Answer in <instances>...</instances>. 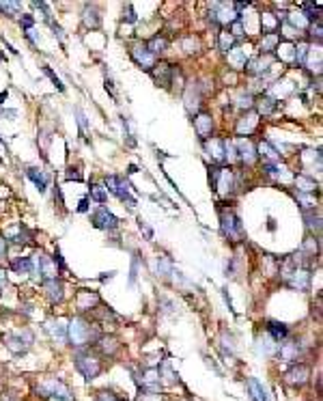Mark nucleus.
Returning a JSON list of instances; mask_svg holds the SVG:
<instances>
[{
    "label": "nucleus",
    "mask_w": 323,
    "mask_h": 401,
    "mask_svg": "<svg viewBox=\"0 0 323 401\" xmlns=\"http://www.w3.org/2000/svg\"><path fill=\"white\" fill-rule=\"evenodd\" d=\"M67 332H69V339L74 345H87L89 341H95L99 339L97 334H93V328L87 320H82V317H74L71 324L67 326Z\"/></svg>",
    "instance_id": "nucleus-1"
},
{
    "label": "nucleus",
    "mask_w": 323,
    "mask_h": 401,
    "mask_svg": "<svg viewBox=\"0 0 323 401\" xmlns=\"http://www.w3.org/2000/svg\"><path fill=\"white\" fill-rule=\"evenodd\" d=\"M106 192H112L114 197H119L123 203H127L130 207H134V205H136V199H134L132 192H130V183L125 181L123 177H117V175H110V177H106Z\"/></svg>",
    "instance_id": "nucleus-2"
},
{
    "label": "nucleus",
    "mask_w": 323,
    "mask_h": 401,
    "mask_svg": "<svg viewBox=\"0 0 323 401\" xmlns=\"http://www.w3.org/2000/svg\"><path fill=\"white\" fill-rule=\"evenodd\" d=\"M220 224H222V233L228 240H239L244 235L242 220L235 212H220Z\"/></svg>",
    "instance_id": "nucleus-3"
},
{
    "label": "nucleus",
    "mask_w": 323,
    "mask_h": 401,
    "mask_svg": "<svg viewBox=\"0 0 323 401\" xmlns=\"http://www.w3.org/2000/svg\"><path fill=\"white\" fill-rule=\"evenodd\" d=\"M285 279L289 283V287H293V289H299V291H306L310 287V272L306 267H293L291 272L285 274Z\"/></svg>",
    "instance_id": "nucleus-4"
},
{
    "label": "nucleus",
    "mask_w": 323,
    "mask_h": 401,
    "mask_svg": "<svg viewBox=\"0 0 323 401\" xmlns=\"http://www.w3.org/2000/svg\"><path fill=\"white\" fill-rule=\"evenodd\" d=\"M76 367L80 369L82 373H84L89 379H93L99 371H101V365H99V361L97 358H93L91 354H84V352H80L78 356H76Z\"/></svg>",
    "instance_id": "nucleus-5"
},
{
    "label": "nucleus",
    "mask_w": 323,
    "mask_h": 401,
    "mask_svg": "<svg viewBox=\"0 0 323 401\" xmlns=\"http://www.w3.org/2000/svg\"><path fill=\"white\" fill-rule=\"evenodd\" d=\"M93 224L97 229H103V231H112L119 227V218L114 216L112 212H108L106 207H99L95 214H93Z\"/></svg>",
    "instance_id": "nucleus-6"
},
{
    "label": "nucleus",
    "mask_w": 323,
    "mask_h": 401,
    "mask_svg": "<svg viewBox=\"0 0 323 401\" xmlns=\"http://www.w3.org/2000/svg\"><path fill=\"white\" fill-rule=\"evenodd\" d=\"M132 58L136 60V65L142 67V69H147L151 71L155 67V56L147 50V44H136L132 48Z\"/></svg>",
    "instance_id": "nucleus-7"
},
{
    "label": "nucleus",
    "mask_w": 323,
    "mask_h": 401,
    "mask_svg": "<svg viewBox=\"0 0 323 401\" xmlns=\"http://www.w3.org/2000/svg\"><path fill=\"white\" fill-rule=\"evenodd\" d=\"M235 145V153H237V158L242 160L244 164H252L254 158H256V149L252 145V140L250 138H239L237 142H233Z\"/></svg>",
    "instance_id": "nucleus-8"
},
{
    "label": "nucleus",
    "mask_w": 323,
    "mask_h": 401,
    "mask_svg": "<svg viewBox=\"0 0 323 401\" xmlns=\"http://www.w3.org/2000/svg\"><path fill=\"white\" fill-rule=\"evenodd\" d=\"M194 125H196V132H199L201 140H205V138H209V136H211L213 121H211V117L207 115V112H201V115L194 119Z\"/></svg>",
    "instance_id": "nucleus-9"
},
{
    "label": "nucleus",
    "mask_w": 323,
    "mask_h": 401,
    "mask_svg": "<svg viewBox=\"0 0 323 401\" xmlns=\"http://www.w3.org/2000/svg\"><path fill=\"white\" fill-rule=\"evenodd\" d=\"M151 74L155 78V82L162 87H168L170 85V76H173V67L170 65H166V63H160V65H155L151 69Z\"/></svg>",
    "instance_id": "nucleus-10"
},
{
    "label": "nucleus",
    "mask_w": 323,
    "mask_h": 401,
    "mask_svg": "<svg viewBox=\"0 0 323 401\" xmlns=\"http://www.w3.org/2000/svg\"><path fill=\"white\" fill-rule=\"evenodd\" d=\"M46 291H48V298H50V302L52 304H58L62 302V283L56 281V279H52V281H46Z\"/></svg>",
    "instance_id": "nucleus-11"
},
{
    "label": "nucleus",
    "mask_w": 323,
    "mask_h": 401,
    "mask_svg": "<svg viewBox=\"0 0 323 401\" xmlns=\"http://www.w3.org/2000/svg\"><path fill=\"white\" fill-rule=\"evenodd\" d=\"M248 390H250V397H252V401H267V393H265V388L263 384L259 382V379L254 377H248Z\"/></svg>",
    "instance_id": "nucleus-12"
},
{
    "label": "nucleus",
    "mask_w": 323,
    "mask_h": 401,
    "mask_svg": "<svg viewBox=\"0 0 323 401\" xmlns=\"http://www.w3.org/2000/svg\"><path fill=\"white\" fill-rule=\"evenodd\" d=\"M46 328H48V332L56 339V341H60V343H62V341L67 339V326H62V322H60V320H50Z\"/></svg>",
    "instance_id": "nucleus-13"
},
{
    "label": "nucleus",
    "mask_w": 323,
    "mask_h": 401,
    "mask_svg": "<svg viewBox=\"0 0 323 401\" xmlns=\"http://www.w3.org/2000/svg\"><path fill=\"white\" fill-rule=\"evenodd\" d=\"M26 177L35 183L39 192H46V188H48V179H46V175L41 173L39 168H33V166L26 168Z\"/></svg>",
    "instance_id": "nucleus-14"
},
{
    "label": "nucleus",
    "mask_w": 323,
    "mask_h": 401,
    "mask_svg": "<svg viewBox=\"0 0 323 401\" xmlns=\"http://www.w3.org/2000/svg\"><path fill=\"white\" fill-rule=\"evenodd\" d=\"M267 332H269V336H272L274 341H283V339H287V334H289V328L285 324H280V322H269L267 324Z\"/></svg>",
    "instance_id": "nucleus-15"
},
{
    "label": "nucleus",
    "mask_w": 323,
    "mask_h": 401,
    "mask_svg": "<svg viewBox=\"0 0 323 401\" xmlns=\"http://www.w3.org/2000/svg\"><path fill=\"white\" fill-rule=\"evenodd\" d=\"M84 24L89 26V28H99V24H101V17H99V13H97V9L95 7H84Z\"/></svg>",
    "instance_id": "nucleus-16"
},
{
    "label": "nucleus",
    "mask_w": 323,
    "mask_h": 401,
    "mask_svg": "<svg viewBox=\"0 0 323 401\" xmlns=\"http://www.w3.org/2000/svg\"><path fill=\"white\" fill-rule=\"evenodd\" d=\"M166 48H168V41H166L164 37H153L149 44H147V50H149L153 56H158V54L166 52Z\"/></svg>",
    "instance_id": "nucleus-17"
},
{
    "label": "nucleus",
    "mask_w": 323,
    "mask_h": 401,
    "mask_svg": "<svg viewBox=\"0 0 323 401\" xmlns=\"http://www.w3.org/2000/svg\"><path fill=\"white\" fill-rule=\"evenodd\" d=\"M11 267L19 274H33V259L30 257H19L11 263Z\"/></svg>",
    "instance_id": "nucleus-18"
},
{
    "label": "nucleus",
    "mask_w": 323,
    "mask_h": 401,
    "mask_svg": "<svg viewBox=\"0 0 323 401\" xmlns=\"http://www.w3.org/2000/svg\"><path fill=\"white\" fill-rule=\"evenodd\" d=\"M295 186L302 192H312V190L317 188V183H315V177H310V175H297V177H295Z\"/></svg>",
    "instance_id": "nucleus-19"
},
{
    "label": "nucleus",
    "mask_w": 323,
    "mask_h": 401,
    "mask_svg": "<svg viewBox=\"0 0 323 401\" xmlns=\"http://www.w3.org/2000/svg\"><path fill=\"white\" fill-rule=\"evenodd\" d=\"M306 379H308V367H304V365L295 367L293 371L289 373V382L291 384H304Z\"/></svg>",
    "instance_id": "nucleus-20"
},
{
    "label": "nucleus",
    "mask_w": 323,
    "mask_h": 401,
    "mask_svg": "<svg viewBox=\"0 0 323 401\" xmlns=\"http://www.w3.org/2000/svg\"><path fill=\"white\" fill-rule=\"evenodd\" d=\"M259 151H261V158H265L267 160V164H274V162H278L280 160V153L269 145V142H261V147H259Z\"/></svg>",
    "instance_id": "nucleus-21"
},
{
    "label": "nucleus",
    "mask_w": 323,
    "mask_h": 401,
    "mask_svg": "<svg viewBox=\"0 0 323 401\" xmlns=\"http://www.w3.org/2000/svg\"><path fill=\"white\" fill-rule=\"evenodd\" d=\"M256 104H259V115H272V112L278 108V101L272 99V97H261Z\"/></svg>",
    "instance_id": "nucleus-22"
},
{
    "label": "nucleus",
    "mask_w": 323,
    "mask_h": 401,
    "mask_svg": "<svg viewBox=\"0 0 323 401\" xmlns=\"http://www.w3.org/2000/svg\"><path fill=\"white\" fill-rule=\"evenodd\" d=\"M278 349H280V356H283L285 361H295L297 358V343H293V341L283 343Z\"/></svg>",
    "instance_id": "nucleus-23"
},
{
    "label": "nucleus",
    "mask_w": 323,
    "mask_h": 401,
    "mask_svg": "<svg viewBox=\"0 0 323 401\" xmlns=\"http://www.w3.org/2000/svg\"><path fill=\"white\" fill-rule=\"evenodd\" d=\"M261 24H263V33L265 35H274L278 28V19H274V13H263L261 15Z\"/></svg>",
    "instance_id": "nucleus-24"
},
{
    "label": "nucleus",
    "mask_w": 323,
    "mask_h": 401,
    "mask_svg": "<svg viewBox=\"0 0 323 401\" xmlns=\"http://www.w3.org/2000/svg\"><path fill=\"white\" fill-rule=\"evenodd\" d=\"M269 65H272V60L269 58H265V60H261V58H256V60H252V63L248 65V71L250 74H265V71H269Z\"/></svg>",
    "instance_id": "nucleus-25"
},
{
    "label": "nucleus",
    "mask_w": 323,
    "mask_h": 401,
    "mask_svg": "<svg viewBox=\"0 0 323 401\" xmlns=\"http://www.w3.org/2000/svg\"><path fill=\"white\" fill-rule=\"evenodd\" d=\"M5 343H7V347L11 349V352H15V354H19V352H24V349H26V345L22 343V336H15V334H7V336H5Z\"/></svg>",
    "instance_id": "nucleus-26"
},
{
    "label": "nucleus",
    "mask_w": 323,
    "mask_h": 401,
    "mask_svg": "<svg viewBox=\"0 0 323 401\" xmlns=\"http://www.w3.org/2000/svg\"><path fill=\"white\" fill-rule=\"evenodd\" d=\"M259 347H261V352L263 354H267V356H272V354H276L278 352V343L274 341L272 336H265V339H259Z\"/></svg>",
    "instance_id": "nucleus-27"
},
{
    "label": "nucleus",
    "mask_w": 323,
    "mask_h": 401,
    "mask_svg": "<svg viewBox=\"0 0 323 401\" xmlns=\"http://www.w3.org/2000/svg\"><path fill=\"white\" fill-rule=\"evenodd\" d=\"M278 33H274V35H265L263 37V44H261V50L265 54H272L274 50H276V44H278Z\"/></svg>",
    "instance_id": "nucleus-28"
},
{
    "label": "nucleus",
    "mask_w": 323,
    "mask_h": 401,
    "mask_svg": "<svg viewBox=\"0 0 323 401\" xmlns=\"http://www.w3.org/2000/svg\"><path fill=\"white\" fill-rule=\"evenodd\" d=\"M207 151H211V160L213 162H222L224 160V151H222V142L220 140H211V145L207 147Z\"/></svg>",
    "instance_id": "nucleus-29"
},
{
    "label": "nucleus",
    "mask_w": 323,
    "mask_h": 401,
    "mask_svg": "<svg viewBox=\"0 0 323 401\" xmlns=\"http://www.w3.org/2000/svg\"><path fill=\"white\" fill-rule=\"evenodd\" d=\"M19 9H22V5H19V3H0V11H3L7 17L19 15Z\"/></svg>",
    "instance_id": "nucleus-30"
},
{
    "label": "nucleus",
    "mask_w": 323,
    "mask_h": 401,
    "mask_svg": "<svg viewBox=\"0 0 323 401\" xmlns=\"http://www.w3.org/2000/svg\"><path fill=\"white\" fill-rule=\"evenodd\" d=\"M235 37L231 33H220V50L222 52H231V50L235 48Z\"/></svg>",
    "instance_id": "nucleus-31"
},
{
    "label": "nucleus",
    "mask_w": 323,
    "mask_h": 401,
    "mask_svg": "<svg viewBox=\"0 0 323 401\" xmlns=\"http://www.w3.org/2000/svg\"><path fill=\"white\" fill-rule=\"evenodd\" d=\"M289 24L293 26V28H306L308 26V19L304 13H289Z\"/></svg>",
    "instance_id": "nucleus-32"
},
{
    "label": "nucleus",
    "mask_w": 323,
    "mask_h": 401,
    "mask_svg": "<svg viewBox=\"0 0 323 401\" xmlns=\"http://www.w3.org/2000/svg\"><path fill=\"white\" fill-rule=\"evenodd\" d=\"M308 52H310V50H308V46L306 44H297L295 46V63L297 65H306V58H308Z\"/></svg>",
    "instance_id": "nucleus-33"
},
{
    "label": "nucleus",
    "mask_w": 323,
    "mask_h": 401,
    "mask_svg": "<svg viewBox=\"0 0 323 401\" xmlns=\"http://www.w3.org/2000/svg\"><path fill=\"white\" fill-rule=\"evenodd\" d=\"M91 199L93 201H97V203H106L108 201V192L103 186H93L91 188Z\"/></svg>",
    "instance_id": "nucleus-34"
},
{
    "label": "nucleus",
    "mask_w": 323,
    "mask_h": 401,
    "mask_svg": "<svg viewBox=\"0 0 323 401\" xmlns=\"http://www.w3.org/2000/svg\"><path fill=\"white\" fill-rule=\"evenodd\" d=\"M228 58H231V63L237 69H244L246 67V54L242 52V50H235V52H231V54H228Z\"/></svg>",
    "instance_id": "nucleus-35"
},
{
    "label": "nucleus",
    "mask_w": 323,
    "mask_h": 401,
    "mask_svg": "<svg viewBox=\"0 0 323 401\" xmlns=\"http://www.w3.org/2000/svg\"><path fill=\"white\" fill-rule=\"evenodd\" d=\"M97 302V296H93V293H80V298H78V306L80 308H91V304H95Z\"/></svg>",
    "instance_id": "nucleus-36"
},
{
    "label": "nucleus",
    "mask_w": 323,
    "mask_h": 401,
    "mask_svg": "<svg viewBox=\"0 0 323 401\" xmlns=\"http://www.w3.org/2000/svg\"><path fill=\"white\" fill-rule=\"evenodd\" d=\"M158 270H160L162 276H168L173 272V263H170L168 257H160V259H158Z\"/></svg>",
    "instance_id": "nucleus-37"
},
{
    "label": "nucleus",
    "mask_w": 323,
    "mask_h": 401,
    "mask_svg": "<svg viewBox=\"0 0 323 401\" xmlns=\"http://www.w3.org/2000/svg\"><path fill=\"white\" fill-rule=\"evenodd\" d=\"M44 74H46V76H48V78H50L52 82H54V87H56L58 91H65V87H62V82H60V78H58V76H56V74H54V71H52V69H50L48 65H44Z\"/></svg>",
    "instance_id": "nucleus-38"
},
{
    "label": "nucleus",
    "mask_w": 323,
    "mask_h": 401,
    "mask_svg": "<svg viewBox=\"0 0 323 401\" xmlns=\"http://www.w3.org/2000/svg\"><path fill=\"white\" fill-rule=\"evenodd\" d=\"M76 117H78V125L82 130V134H87L89 132V121H87V115L82 112L80 108H76Z\"/></svg>",
    "instance_id": "nucleus-39"
},
{
    "label": "nucleus",
    "mask_w": 323,
    "mask_h": 401,
    "mask_svg": "<svg viewBox=\"0 0 323 401\" xmlns=\"http://www.w3.org/2000/svg\"><path fill=\"white\" fill-rule=\"evenodd\" d=\"M254 115H248V117H244V121H239V125H237V130L239 132H250V130H252L254 128V121H250V119H252Z\"/></svg>",
    "instance_id": "nucleus-40"
},
{
    "label": "nucleus",
    "mask_w": 323,
    "mask_h": 401,
    "mask_svg": "<svg viewBox=\"0 0 323 401\" xmlns=\"http://www.w3.org/2000/svg\"><path fill=\"white\" fill-rule=\"evenodd\" d=\"M231 35L235 37V39H239V37H244V24H242V19H235V22L231 24Z\"/></svg>",
    "instance_id": "nucleus-41"
},
{
    "label": "nucleus",
    "mask_w": 323,
    "mask_h": 401,
    "mask_svg": "<svg viewBox=\"0 0 323 401\" xmlns=\"http://www.w3.org/2000/svg\"><path fill=\"white\" fill-rule=\"evenodd\" d=\"M306 220H308V227L310 229H315L317 233H319V229H321V224H319V216H312V214H306Z\"/></svg>",
    "instance_id": "nucleus-42"
},
{
    "label": "nucleus",
    "mask_w": 323,
    "mask_h": 401,
    "mask_svg": "<svg viewBox=\"0 0 323 401\" xmlns=\"http://www.w3.org/2000/svg\"><path fill=\"white\" fill-rule=\"evenodd\" d=\"M125 13H127V17H125V19H127L130 24H134V22H136V11H134V7H132V5H127V7H125Z\"/></svg>",
    "instance_id": "nucleus-43"
},
{
    "label": "nucleus",
    "mask_w": 323,
    "mask_h": 401,
    "mask_svg": "<svg viewBox=\"0 0 323 401\" xmlns=\"http://www.w3.org/2000/svg\"><path fill=\"white\" fill-rule=\"evenodd\" d=\"M67 179H76V181H82L84 177H82V173L78 168H69L67 171Z\"/></svg>",
    "instance_id": "nucleus-44"
},
{
    "label": "nucleus",
    "mask_w": 323,
    "mask_h": 401,
    "mask_svg": "<svg viewBox=\"0 0 323 401\" xmlns=\"http://www.w3.org/2000/svg\"><path fill=\"white\" fill-rule=\"evenodd\" d=\"M136 276H138V259L134 257V261H132V283H136Z\"/></svg>",
    "instance_id": "nucleus-45"
},
{
    "label": "nucleus",
    "mask_w": 323,
    "mask_h": 401,
    "mask_svg": "<svg viewBox=\"0 0 323 401\" xmlns=\"http://www.w3.org/2000/svg\"><path fill=\"white\" fill-rule=\"evenodd\" d=\"M33 22H35V19H33V15H22V26H24L26 30H30V26H33Z\"/></svg>",
    "instance_id": "nucleus-46"
},
{
    "label": "nucleus",
    "mask_w": 323,
    "mask_h": 401,
    "mask_svg": "<svg viewBox=\"0 0 323 401\" xmlns=\"http://www.w3.org/2000/svg\"><path fill=\"white\" fill-rule=\"evenodd\" d=\"M99 401H121V399H117L112 393H101L99 395Z\"/></svg>",
    "instance_id": "nucleus-47"
},
{
    "label": "nucleus",
    "mask_w": 323,
    "mask_h": 401,
    "mask_svg": "<svg viewBox=\"0 0 323 401\" xmlns=\"http://www.w3.org/2000/svg\"><path fill=\"white\" fill-rule=\"evenodd\" d=\"M140 229L144 231V235H147V238H149V240L153 238V231H151V229L147 227V222H142V220H140Z\"/></svg>",
    "instance_id": "nucleus-48"
},
{
    "label": "nucleus",
    "mask_w": 323,
    "mask_h": 401,
    "mask_svg": "<svg viewBox=\"0 0 323 401\" xmlns=\"http://www.w3.org/2000/svg\"><path fill=\"white\" fill-rule=\"evenodd\" d=\"M87 209H89V201H87V199H82V201H80V207H78V212H82V214H84Z\"/></svg>",
    "instance_id": "nucleus-49"
},
{
    "label": "nucleus",
    "mask_w": 323,
    "mask_h": 401,
    "mask_svg": "<svg viewBox=\"0 0 323 401\" xmlns=\"http://www.w3.org/2000/svg\"><path fill=\"white\" fill-rule=\"evenodd\" d=\"M5 250H7V244H5V240H3V238H0V259L5 257Z\"/></svg>",
    "instance_id": "nucleus-50"
},
{
    "label": "nucleus",
    "mask_w": 323,
    "mask_h": 401,
    "mask_svg": "<svg viewBox=\"0 0 323 401\" xmlns=\"http://www.w3.org/2000/svg\"><path fill=\"white\" fill-rule=\"evenodd\" d=\"M5 285H7V274L0 270V287H5Z\"/></svg>",
    "instance_id": "nucleus-51"
},
{
    "label": "nucleus",
    "mask_w": 323,
    "mask_h": 401,
    "mask_svg": "<svg viewBox=\"0 0 323 401\" xmlns=\"http://www.w3.org/2000/svg\"><path fill=\"white\" fill-rule=\"evenodd\" d=\"M7 95H9V93H7V91H5V93H0V106H3V104H5V99H7Z\"/></svg>",
    "instance_id": "nucleus-52"
}]
</instances>
